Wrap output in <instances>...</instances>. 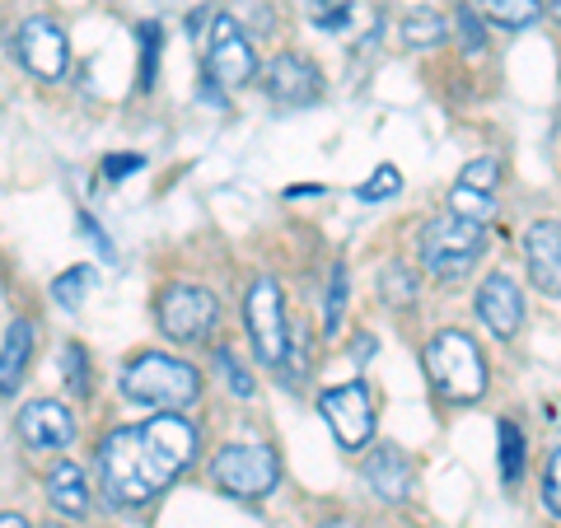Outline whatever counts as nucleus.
I'll use <instances>...</instances> for the list:
<instances>
[{
	"mask_svg": "<svg viewBox=\"0 0 561 528\" xmlns=\"http://www.w3.org/2000/svg\"><path fill=\"white\" fill-rule=\"evenodd\" d=\"M197 454V431L179 412L122 426L99 445V486L113 505H150Z\"/></svg>",
	"mask_w": 561,
	"mask_h": 528,
	"instance_id": "obj_1",
	"label": "nucleus"
},
{
	"mask_svg": "<svg viewBox=\"0 0 561 528\" xmlns=\"http://www.w3.org/2000/svg\"><path fill=\"white\" fill-rule=\"evenodd\" d=\"M122 393L140 408H160V412H183L197 402L202 393V375L179 356H164V351H146L122 369Z\"/></svg>",
	"mask_w": 561,
	"mask_h": 528,
	"instance_id": "obj_2",
	"label": "nucleus"
},
{
	"mask_svg": "<svg viewBox=\"0 0 561 528\" xmlns=\"http://www.w3.org/2000/svg\"><path fill=\"white\" fill-rule=\"evenodd\" d=\"M426 375H431V389L449 402H478L486 393V360H482L478 342L459 328H445L431 337Z\"/></svg>",
	"mask_w": 561,
	"mask_h": 528,
	"instance_id": "obj_3",
	"label": "nucleus"
},
{
	"mask_svg": "<svg viewBox=\"0 0 561 528\" xmlns=\"http://www.w3.org/2000/svg\"><path fill=\"white\" fill-rule=\"evenodd\" d=\"M482 225L478 220H463V216H440V220H426L421 225V239H416V249H421V262H426V272L431 276H463L472 262L482 257Z\"/></svg>",
	"mask_w": 561,
	"mask_h": 528,
	"instance_id": "obj_4",
	"label": "nucleus"
},
{
	"mask_svg": "<svg viewBox=\"0 0 561 528\" xmlns=\"http://www.w3.org/2000/svg\"><path fill=\"white\" fill-rule=\"evenodd\" d=\"M210 482L234 501H262L280 482V463L272 445H225L210 459Z\"/></svg>",
	"mask_w": 561,
	"mask_h": 528,
	"instance_id": "obj_5",
	"label": "nucleus"
},
{
	"mask_svg": "<svg viewBox=\"0 0 561 528\" xmlns=\"http://www.w3.org/2000/svg\"><path fill=\"white\" fill-rule=\"evenodd\" d=\"M243 319H249V332H253V351L262 365L280 369L286 365V299H280V286L272 276H257L249 286V299H243Z\"/></svg>",
	"mask_w": 561,
	"mask_h": 528,
	"instance_id": "obj_6",
	"label": "nucleus"
},
{
	"mask_svg": "<svg viewBox=\"0 0 561 528\" xmlns=\"http://www.w3.org/2000/svg\"><path fill=\"white\" fill-rule=\"evenodd\" d=\"M154 319H160V332L169 342H202L206 332L220 323V305H216V295L210 290L179 280V286L160 290Z\"/></svg>",
	"mask_w": 561,
	"mask_h": 528,
	"instance_id": "obj_7",
	"label": "nucleus"
},
{
	"mask_svg": "<svg viewBox=\"0 0 561 528\" xmlns=\"http://www.w3.org/2000/svg\"><path fill=\"white\" fill-rule=\"evenodd\" d=\"M257 70V51L249 43V33L234 14H210V43H206V76L220 90H239L249 84Z\"/></svg>",
	"mask_w": 561,
	"mask_h": 528,
	"instance_id": "obj_8",
	"label": "nucleus"
},
{
	"mask_svg": "<svg viewBox=\"0 0 561 528\" xmlns=\"http://www.w3.org/2000/svg\"><path fill=\"white\" fill-rule=\"evenodd\" d=\"M319 408L328 416L332 435H337L342 449H365L375 435V402H370V389H365L360 379L342 383V389H328L319 398Z\"/></svg>",
	"mask_w": 561,
	"mask_h": 528,
	"instance_id": "obj_9",
	"label": "nucleus"
},
{
	"mask_svg": "<svg viewBox=\"0 0 561 528\" xmlns=\"http://www.w3.org/2000/svg\"><path fill=\"white\" fill-rule=\"evenodd\" d=\"M14 57L24 61V70H33L38 80H61L70 66V43L66 28L51 20H24L14 33Z\"/></svg>",
	"mask_w": 561,
	"mask_h": 528,
	"instance_id": "obj_10",
	"label": "nucleus"
},
{
	"mask_svg": "<svg viewBox=\"0 0 561 528\" xmlns=\"http://www.w3.org/2000/svg\"><path fill=\"white\" fill-rule=\"evenodd\" d=\"M267 94H272V103H280V108H309V103L323 94V76L309 57H300V51H280V57L267 66Z\"/></svg>",
	"mask_w": 561,
	"mask_h": 528,
	"instance_id": "obj_11",
	"label": "nucleus"
},
{
	"mask_svg": "<svg viewBox=\"0 0 561 528\" xmlns=\"http://www.w3.org/2000/svg\"><path fill=\"white\" fill-rule=\"evenodd\" d=\"M20 439L28 449L57 454V449H66L70 439H76V416H70V408L57 402V398H33V402H24V412H20Z\"/></svg>",
	"mask_w": 561,
	"mask_h": 528,
	"instance_id": "obj_12",
	"label": "nucleus"
},
{
	"mask_svg": "<svg viewBox=\"0 0 561 528\" xmlns=\"http://www.w3.org/2000/svg\"><path fill=\"white\" fill-rule=\"evenodd\" d=\"M478 319L496 332V337H515L524 323V295L505 272H491L478 290Z\"/></svg>",
	"mask_w": 561,
	"mask_h": 528,
	"instance_id": "obj_13",
	"label": "nucleus"
},
{
	"mask_svg": "<svg viewBox=\"0 0 561 528\" xmlns=\"http://www.w3.org/2000/svg\"><path fill=\"white\" fill-rule=\"evenodd\" d=\"M524 253H529V276L538 290L561 295V225L538 220L529 234H524Z\"/></svg>",
	"mask_w": 561,
	"mask_h": 528,
	"instance_id": "obj_14",
	"label": "nucleus"
},
{
	"mask_svg": "<svg viewBox=\"0 0 561 528\" xmlns=\"http://www.w3.org/2000/svg\"><path fill=\"white\" fill-rule=\"evenodd\" d=\"M33 346H38V323L33 319H14L5 332V346H0V398H14L20 383L28 375Z\"/></svg>",
	"mask_w": 561,
	"mask_h": 528,
	"instance_id": "obj_15",
	"label": "nucleus"
},
{
	"mask_svg": "<svg viewBox=\"0 0 561 528\" xmlns=\"http://www.w3.org/2000/svg\"><path fill=\"white\" fill-rule=\"evenodd\" d=\"M365 482L375 486L379 501H408V491H412V463H408V454L393 449V445L375 449L370 463H365Z\"/></svg>",
	"mask_w": 561,
	"mask_h": 528,
	"instance_id": "obj_16",
	"label": "nucleus"
},
{
	"mask_svg": "<svg viewBox=\"0 0 561 528\" xmlns=\"http://www.w3.org/2000/svg\"><path fill=\"white\" fill-rule=\"evenodd\" d=\"M47 501L57 515H84L90 509V482H84V472L70 459H61L47 472Z\"/></svg>",
	"mask_w": 561,
	"mask_h": 528,
	"instance_id": "obj_17",
	"label": "nucleus"
},
{
	"mask_svg": "<svg viewBox=\"0 0 561 528\" xmlns=\"http://www.w3.org/2000/svg\"><path fill=\"white\" fill-rule=\"evenodd\" d=\"M472 10H478L482 20H491V24H505V28H524V24H534L542 14L538 0H472Z\"/></svg>",
	"mask_w": 561,
	"mask_h": 528,
	"instance_id": "obj_18",
	"label": "nucleus"
},
{
	"mask_svg": "<svg viewBox=\"0 0 561 528\" xmlns=\"http://www.w3.org/2000/svg\"><path fill=\"white\" fill-rule=\"evenodd\" d=\"M449 216H463V220L486 225L491 216H496V192L472 187V183H454V192H449Z\"/></svg>",
	"mask_w": 561,
	"mask_h": 528,
	"instance_id": "obj_19",
	"label": "nucleus"
},
{
	"mask_svg": "<svg viewBox=\"0 0 561 528\" xmlns=\"http://www.w3.org/2000/svg\"><path fill=\"white\" fill-rule=\"evenodd\" d=\"M94 286H99V272L94 267H70V272H61L57 280H51V299H57L61 309H80L84 295H90Z\"/></svg>",
	"mask_w": 561,
	"mask_h": 528,
	"instance_id": "obj_20",
	"label": "nucleus"
},
{
	"mask_svg": "<svg viewBox=\"0 0 561 528\" xmlns=\"http://www.w3.org/2000/svg\"><path fill=\"white\" fill-rule=\"evenodd\" d=\"M402 43H408V47H435V43H445V20H440V14H431V10L408 14V24H402Z\"/></svg>",
	"mask_w": 561,
	"mask_h": 528,
	"instance_id": "obj_21",
	"label": "nucleus"
},
{
	"mask_svg": "<svg viewBox=\"0 0 561 528\" xmlns=\"http://www.w3.org/2000/svg\"><path fill=\"white\" fill-rule=\"evenodd\" d=\"M61 369H66V389L76 393V398H90V356H84V346L80 342H66L61 351Z\"/></svg>",
	"mask_w": 561,
	"mask_h": 528,
	"instance_id": "obj_22",
	"label": "nucleus"
},
{
	"mask_svg": "<svg viewBox=\"0 0 561 528\" xmlns=\"http://www.w3.org/2000/svg\"><path fill=\"white\" fill-rule=\"evenodd\" d=\"M519 472H524V435L515 421H501V478L515 486Z\"/></svg>",
	"mask_w": 561,
	"mask_h": 528,
	"instance_id": "obj_23",
	"label": "nucleus"
},
{
	"mask_svg": "<svg viewBox=\"0 0 561 528\" xmlns=\"http://www.w3.org/2000/svg\"><path fill=\"white\" fill-rule=\"evenodd\" d=\"M216 369L225 375V389H230L234 398H253V389H257V383H253V375H249V369L239 365V356H234L230 346H216Z\"/></svg>",
	"mask_w": 561,
	"mask_h": 528,
	"instance_id": "obj_24",
	"label": "nucleus"
},
{
	"mask_svg": "<svg viewBox=\"0 0 561 528\" xmlns=\"http://www.w3.org/2000/svg\"><path fill=\"white\" fill-rule=\"evenodd\" d=\"M351 10L346 0H309V24L313 28H328V33H342L346 24H351Z\"/></svg>",
	"mask_w": 561,
	"mask_h": 528,
	"instance_id": "obj_25",
	"label": "nucleus"
},
{
	"mask_svg": "<svg viewBox=\"0 0 561 528\" xmlns=\"http://www.w3.org/2000/svg\"><path fill=\"white\" fill-rule=\"evenodd\" d=\"M346 267H332V280H328V305H323V328L337 332L342 328V313H346Z\"/></svg>",
	"mask_w": 561,
	"mask_h": 528,
	"instance_id": "obj_26",
	"label": "nucleus"
},
{
	"mask_svg": "<svg viewBox=\"0 0 561 528\" xmlns=\"http://www.w3.org/2000/svg\"><path fill=\"white\" fill-rule=\"evenodd\" d=\"M379 290H383V299H393V305H412L416 299V280H412V272L408 267H383V276H379Z\"/></svg>",
	"mask_w": 561,
	"mask_h": 528,
	"instance_id": "obj_27",
	"label": "nucleus"
},
{
	"mask_svg": "<svg viewBox=\"0 0 561 528\" xmlns=\"http://www.w3.org/2000/svg\"><path fill=\"white\" fill-rule=\"evenodd\" d=\"M154 61H160V24L146 20L140 24V90L154 84Z\"/></svg>",
	"mask_w": 561,
	"mask_h": 528,
	"instance_id": "obj_28",
	"label": "nucleus"
},
{
	"mask_svg": "<svg viewBox=\"0 0 561 528\" xmlns=\"http://www.w3.org/2000/svg\"><path fill=\"white\" fill-rule=\"evenodd\" d=\"M398 192H402V173H398L393 164H379L375 179L365 183L356 197H360V202H389V197H398Z\"/></svg>",
	"mask_w": 561,
	"mask_h": 528,
	"instance_id": "obj_29",
	"label": "nucleus"
},
{
	"mask_svg": "<svg viewBox=\"0 0 561 528\" xmlns=\"http://www.w3.org/2000/svg\"><path fill=\"white\" fill-rule=\"evenodd\" d=\"M454 28H459V47H463V51H482V47H486V33H482V14L472 10L468 0L459 5V14H454Z\"/></svg>",
	"mask_w": 561,
	"mask_h": 528,
	"instance_id": "obj_30",
	"label": "nucleus"
},
{
	"mask_svg": "<svg viewBox=\"0 0 561 528\" xmlns=\"http://www.w3.org/2000/svg\"><path fill=\"white\" fill-rule=\"evenodd\" d=\"M542 501H548L552 515H561V449L552 454L548 463V478H542Z\"/></svg>",
	"mask_w": 561,
	"mask_h": 528,
	"instance_id": "obj_31",
	"label": "nucleus"
},
{
	"mask_svg": "<svg viewBox=\"0 0 561 528\" xmlns=\"http://www.w3.org/2000/svg\"><path fill=\"white\" fill-rule=\"evenodd\" d=\"M136 169H146L140 154H108V160H103V179H127Z\"/></svg>",
	"mask_w": 561,
	"mask_h": 528,
	"instance_id": "obj_32",
	"label": "nucleus"
},
{
	"mask_svg": "<svg viewBox=\"0 0 561 528\" xmlns=\"http://www.w3.org/2000/svg\"><path fill=\"white\" fill-rule=\"evenodd\" d=\"M370 356H375V337H356V346H351V360L365 365Z\"/></svg>",
	"mask_w": 561,
	"mask_h": 528,
	"instance_id": "obj_33",
	"label": "nucleus"
},
{
	"mask_svg": "<svg viewBox=\"0 0 561 528\" xmlns=\"http://www.w3.org/2000/svg\"><path fill=\"white\" fill-rule=\"evenodd\" d=\"M197 94H202L206 103H216V108H225V94H220V84H216V80H210V76L202 80V90H197Z\"/></svg>",
	"mask_w": 561,
	"mask_h": 528,
	"instance_id": "obj_34",
	"label": "nucleus"
},
{
	"mask_svg": "<svg viewBox=\"0 0 561 528\" xmlns=\"http://www.w3.org/2000/svg\"><path fill=\"white\" fill-rule=\"evenodd\" d=\"M0 528H33L24 515H0Z\"/></svg>",
	"mask_w": 561,
	"mask_h": 528,
	"instance_id": "obj_35",
	"label": "nucleus"
},
{
	"mask_svg": "<svg viewBox=\"0 0 561 528\" xmlns=\"http://www.w3.org/2000/svg\"><path fill=\"white\" fill-rule=\"evenodd\" d=\"M319 528H356V524H346V519H328V524H319Z\"/></svg>",
	"mask_w": 561,
	"mask_h": 528,
	"instance_id": "obj_36",
	"label": "nucleus"
},
{
	"mask_svg": "<svg viewBox=\"0 0 561 528\" xmlns=\"http://www.w3.org/2000/svg\"><path fill=\"white\" fill-rule=\"evenodd\" d=\"M47 528H66V524H57V519H51V524H47Z\"/></svg>",
	"mask_w": 561,
	"mask_h": 528,
	"instance_id": "obj_37",
	"label": "nucleus"
}]
</instances>
